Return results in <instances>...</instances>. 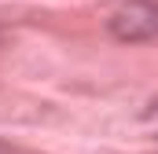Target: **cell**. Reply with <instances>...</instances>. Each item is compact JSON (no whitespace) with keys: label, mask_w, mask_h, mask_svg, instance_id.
Wrapping results in <instances>:
<instances>
[{"label":"cell","mask_w":158,"mask_h":154,"mask_svg":"<svg viewBox=\"0 0 158 154\" xmlns=\"http://www.w3.org/2000/svg\"><path fill=\"white\" fill-rule=\"evenodd\" d=\"M0 154H19V151H15L11 143H4V140H0Z\"/></svg>","instance_id":"cell-3"},{"label":"cell","mask_w":158,"mask_h":154,"mask_svg":"<svg viewBox=\"0 0 158 154\" xmlns=\"http://www.w3.org/2000/svg\"><path fill=\"white\" fill-rule=\"evenodd\" d=\"M143 121L155 128V140H158V99H155V103H147V110H143Z\"/></svg>","instance_id":"cell-2"},{"label":"cell","mask_w":158,"mask_h":154,"mask_svg":"<svg viewBox=\"0 0 158 154\" xmlns=\"http://www.w3.org/2000/svg\"><path fill=\"white\" fill-rule=\"evenodd\" d=\"M110 37L121 44H140L158 37V0H129L107 18Z\"/></svg>","instance_id":"cell-1"}]
</instances>
